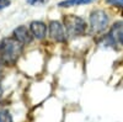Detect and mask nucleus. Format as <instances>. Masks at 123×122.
Here are the masks:
<instances>
[{
	"mask_svg": "<svg viewBox=\"0 0 123 122\" xmlns=\"http://www.w3.org/2000/svg\"><path fill=\"white\" fill-rule=\"evenodd\" d=\"M0 122H14L12 116L10 115L7 110H1L0 111Z\"/></svg>",
	"mask_w": 123,
	"mask_h": 122,
	"instance_id": "9",
	"label": "nucleus"
},
{
	"mask_svg": "<svg viewBox=\"0 0 123 122\" xmlns=\"http://www.w3.org/2000/svg\"><path fill=\"white\" fill-rule=\"evenodd\" d=\"M39 0H28V3L30 4H36V3H38ZM41 1H43V0H41Z\"/></svg>",
	"mask_w": 123,
	"mask_h": 122,
	"instance_id": "13",
	"label": "nucleus"
},
{
	"mask_svg": "<svg viewBox=\"0 0 123 122\" xmlns=\"http://www.w3.org/2000/svg\"><path fill=\"white\" fill-rule=\"evenodd\" d=\"M3 95V88H1V85H0V96Z\"/></svg>",
	"mask_w": 123,
	"mask_h": 122,
	"instance_id": "14",
	"label": "nucleus"
},
{
	"mask_svg": "<svg viewBox=\"0 0 123 122\" xmlns=\"http://www.w3.org/2000/svg\"><path fill=\"white\" fill-rule=\"evenodd\" d=\"M32 33L31 30H28L26 26H18L14 30V37L22 45H28L32 42Z\"/></svg>",
	"mask_w": 123,
	"mask_h": 122,
	"instance_id": "6",
	"label": "nucleus"
},
{
	"mask_svg": "<svg viewBox=\"0 0 123 122\" xmlns=\"http://www.w3.org/2000/svg\"><path fill=\"white\" fill-rule=\"evenodd\" d=\"M90 26L95 33H100L105 31L108 26V16L104 10H96L90 15Z\"/></svg>",
	"mask_w": 123,
	"mask_h": 122,
	"instance_id": "3",
	"label": "nucleus"
},
{
	"mask_svg": "<svg viewBox=\"0 0 123 122\" xmlns=\"http://www.w3.org/2000/svg\"><path fill=\"white\" fill-rule=\"evenodd\" d=\"M30 30H31V33L33 35V37H36L37 39L44 38L47 33V26L41 21H32L30 25Z\"/></svg>",
	"mask_w": 123,
	"mask_h": 122,
	"instance_id": "7",
	"label": "nucleus"
},
{
	"mask_svg": "<svg viewBox=\"0 0 123 122\" xmlns=\"http://www.w3.org/2000/svg\"><path fill=\"white\" fill-rule=\"evenodd\" d=\"M108 39H111L113 45L119 43L121 46H123V21H117L113 24L108 33Z\"/></svg>",
	"mask_w": 123,
	"mask_h": 122,
	"instance_id": "5",
	"label": "nucleus"
},
{
	"mask_svg": "<svg viewBox=\"0 0 123 122\" xmlns=\"http://www.w3.org/2000/svg\"><path fill=\"white\" fill-rule=\"evenodd\" d=\"M49 36L52 39L57 41V42H64L67 39V31L64 25H62L59 21H50L49 22Z\"/></svg>",
	"mask_w": 123,
	"mask_h": 122,
	"instance_id": "4",
	"label": "nucleus"
},
{
	"mask_svg": "<svg viewBox=\"0 0 123 122\" xmlns=\"http://www.w3.org/2000/svg\"><path fill=\"white\" fill-rule=\"evenodd\" d=\"M22 53V43L15 37H9L0 41V60L5 64H15Z\"/></svg>",
	"mask_w": 123,
	"mask_h": 122,
	"instance_id": "1",
	"label": "nucleus"
},
{
	"mask_svg": "<svg viewBox=\"0 0 123 122\" xmlns=\"http://www.w3.org/2000/svg\"><path fill=\"white\" fill-rule=\"evenodd\" d=\"M95 0H64L58 4L60 7H71V6H79V5H85V4H91Z\"/></svg>",
	"mask_w": 123,
	"mask_h": 122,
	"instance_id": "8",
	"label": "nucleus"
},
{
	"mask_svg": "<svg viewBox=\"0 0 123 122\" xmlns=\"http://www.w3.org/2000/svg\"><path fill=\"white\" fill-rule=\"evenodd\" d=\"M10 6V0H0V10Z\"/></svg>",
	"mask_w": 123,
	"mask_h": 122,
	"instance_id": "11",
	"label": "nucleus"
},
{
	"mask_svg": "<svg viewBox=\"0 0 123 122\" xmlns=\"http://www.w3.org/2000/svg\"><path fill=\"white\" fill-rule=\"evenodd\" d=\"M64 27L67 35L70 37H79L83 36L86 31V22L81 17L75 15H67L64 16Z\"/></svg>",
	"mask_w": 123,
	"mask_h": 122,
	"instance_id": "2",
	"label": "nucleus"
},
{
	"mask_svg": "<svg viewBox=\"0 0 123 122\" xmlns=\"http://www.w3.org/2000/svg\"><path fill=\"white\" fill-rule=\"evenodd\" d=\"M4 65H5V63L3 62V60H0V77H1L3 73H4Z\"/></svg>",
	"mask_w": 123,
	"mask_h": 122,
	"instance_id": "12",
	"label": "nucleus"
},
{
	"mask_svg": "<svg viewBox=\"0 0 123 122\" xmlns=\"http://www.w3.org/2000/svg\"><path fill=\"white\" fill-rule=\"evenodd\" d=\"M106 3L118 6V7H123V0H106Z\"/></svg>",
	"mask_w": 123,
	"mask_h": 122,
	"instance_id": "10",
	"label": "nucleus"
}]
</instances>
